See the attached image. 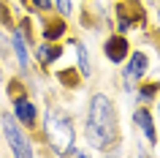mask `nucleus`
<instances>
[{"mask_svg": "<svg viewBox=\"0 0 160 158\" xmlns=\"http://www.w3.org/2000/svg\"><path fill=\"white\" fill-rule=\"evenodd\" d=\"M133 123L141 128V133H144V139H147V144H155L158 142V133H155V117L149 115V106H138L136 109V115H133Z\"/></svg>", "mask_w": 160, "mask_h": 158, "instance_id": "0eeeda50", "label": "nucleus"}, {"mask_svg": "<svg viewBox=\"0 0 160 158\" xmlns=\"http://www.w3.org/2000/svg\"><path fill=\"white\" fill-rule=\"evenodd\" d=\"M43 133H46V142L52 144V150L57 155H62V150L68 144H73V123L57 109H46V115H43Z\"/></svg>", "mask_w": 160, "mask_h": 158, "instance_id": "f03ea898", "label": "nucleus"}, {"mask_svg": "<svg viewBox=\"0 0 160 158\" xmlns=\"http://www.w3.org/2000/svg\"><path fill=\"white\" fill-rule=\"evenodd\" d=\"M27 6H30V11H35V14H46V11L54 8L52 0H27Z\"/></svg>", "mask_w": 160, "mask_h": 158, "instance_id": "4468645a", "label": "nucleus"}, {"mask_svg": "<svg viewBox=\"0 0 160 158\" xmlns=\"http://www.w3.org/2000/svg\"><path fill=\"white\" fill-rule=\"evenodd\" d=\"M11 49H14L17 66L22 68V71H27V68H30V52H27V38H25V33H22L19 27H14V33H11Z\"/></svg>", "mask_w": 160, "mask_h": 158, "instance_id": "6e6552de", "label": "nucleus"}, {"mask_svg": "<svg viewBox=\"0 0 160 158\" xmlns=\"http://www.w3.org/2000/svg\"><path fill=\"white\" fill-rule=\"evenodd\" d=\"M0 52H3V38H0Z\"/></svg>", "mask_w": 160, "mask_h": 158, "instance_id": "dca6fc26", "label": "nucleus"}, {"mask_svg": "<svg viewBox=\"0 0 160 158\" xmlns=\"http://www.w3.org/2000/svg\"><path fill=\"white\" fill-rule=\"evenodd\" d=\"M149 71V57H147V52H130L125 60V71H122V79H125V87L130 90L138 79H144Z\"/></svg>", "mask_w": 160, "mask_h": 158, "instance_id": "20e7f679", "label": "nucleus"}, {"mask_svg": "<svg viewBox=\"0 0 160 158\" xmlns=\"http://www.w3.org/2000/svg\"><path fill=\"white\" fill-rule=\"evenodd\" d=\"M19 3H22V6H27V0H19Z\"/></svg>", "mask_w": 160, "mask_h": 158, "instance_id": "f3484780", "label": "nucleus"}, {"mask_svg": "<svg viewBox=\"0 0 160 158\" xmlns=\"http://www.w3.org/2000/svg\"><path fill=\"white\" fill-rule=\"evenodd\" d=\"M11 104H14V117H17L19 123L25 125V128H33V125L38 123V106H35L33 101L27 98L25 93L11 95Z\"/></svg>", "mask_w": 160, "mask_h": 158, "instance_id": "39448f33", "label": "nucleus"}, {"mask_svg": "<svg viewBox=\"0 0 160 158\" xmlns=\"http://www.w3.org/2000/svg\"><path fill=\"white\" fill-rule=\"evenodd\" d=\"M52 6H54V11H57L60 17H71L73 14V6H71V0H52Z\"/></svg>", "mask_w": 160, "mask_h": 158, "instance_id": "ddd939ff", "label": "nucleus"}, {"mask_svg": "<svg viewBox=\"0 0 160 158\" xmlns=\"http://www.w3.org/2000/svg\"><path fill=\"white\" fill-rule=\"evenodd\" d=\"M103 55H106L109 63L119 66V63H125V57L130 55V44H128V38L122 33H117V35H111V38L103 41Z\"/></svg>", "mask_w": 160, "mask_h": 158, "instance_id": "423d86ee", "label": "nucleus"}, {"mask_svg": "<svg viewBox=\"0 0 160 158\" xmlns=\"http://www.w3.org/2000/svg\"><path fill=\"white\" fill-rule=\"evenodd\" d=\"M160 90V84L158 82H149V84H144V87H138V93H136V101L138 104H149L152 98H155V93Z\"/></svg>", "mask_w": 160, "mask_h": 158, "instance_id": "f8f14e48", "label": "nucleus"}, {"mask_svg": "<svg viewBox=\"0 0 160 158\" xmlns=\"http://www.w3.org/2000/svg\"><path fill=\"white\" fill-rule=\"evenodd\" d=\"M38 63L41 66H52V63H57L60 57H62V46L60 44H54V41H43V44H38Z\"/></svg>", "mask_w": 160, "mask_h": 158, "instance_id": "9d476101", "label": "nucleus"}, {"mask_svg": "<svg viewBox=\"0 0 160 158\" xmlns=\"http://www.w3.org/2000/svg\"><path fill=\"white\" fill-rule=\"evenodd\" d=\"M0 125H3V136H6V142H8L14 155H19V158H33L35 155V147L30 142V136L25 133V125L19 123L14 115H0Z\"/></svg>", "mask_w": 160, "mask_h": 158, "instance_id": "7ed1b4c3", "label": "nucleus"}, {"mask_svg": "<svg viewBox=\"0 0 160 158\" xmlns=\"http://www.w3.org/2000/svg\"><path fill=\"white\" fill-rule=\"evenodd\" d=\"M87 142L95 150H109L111 144L119 142V123H117V109L114 101L106 93H95L87 106V123H84Z\"/></svg>", "mask_w": 160, "mask_h": 158, "instance_id": "f257e3e1", "label": "nucleus"}, {"mask_svg": "<svg viewBox=\"0 0 160 158\" xmlns=\"http://www.w3.org/2000/svg\"><path fill=\"white\" fill-rule=\"evenodd\" d=\"M158 117H160V101H158Z\"/></svg>", "mask_w": 160, "mask_h": 158, "instance_id": "2eb2a0df", "label": "nucleus"}, {"mask_svg": "<svg viewBox=\"0 0 160 158\" xmlns=\"http://www.w3.org/2000/svg\"><path fill=\"white\" fill-rule=\"evenodd\" d=\"M76 63H79V76L82 79H90L92 76V66H90V52L82 41L76 44Z\"/></svg>", "mask_w": 160, "mask_h": 158, "instance_id": "9b49d317", "label": "nucleus"}, {"mask_svg": "<svg viewBox=\"0 0 160 158\" xmlns=\"http://www.w3.org/2000/svg\"><path fill=\"white\" fill-rule=\"evenodd\" d=\"M41 35L43 41H57L65 35V17H54V19H41Z\"/></svg>", "mask_w": 160, "mask_h": 158, "instance_id": "1a4fd4ad", "label": "nucleus"}]
</instances>
